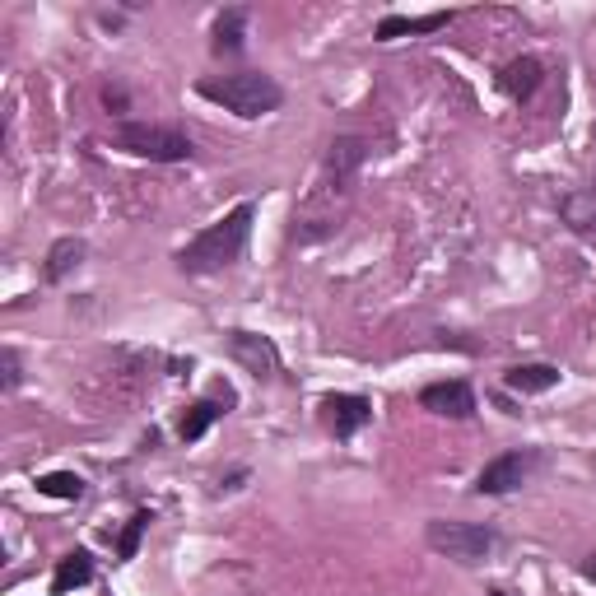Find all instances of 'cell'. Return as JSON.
<instances>
[{"label": "cell", "instance_id": "cell-10", "mask_svg": "<svg viewBox=\"0 0 596 596\" xmlns=\"http://www.w3.org/2000/svg\"><path fill=\"white\" fill-rule=\"evenodd\" d=\"M541 80H545V66L536 61V56H517V61H508L503 75H499L503 94L513 98V103H527V98L541 89Z\"/></svg>", "mask_w": 596, "mask_h": 596}, {"label": "cell", "instance_id": "cell-4", "mask_svg": "<svg viewBox=\"0 0 596 596\" xmlns=\"http://www.w3.org/2000/svg\"><path fill=\"white\" fill-rule=\"evenodd\" d=\"M112 140H117V149L136 154V159H149V163H187L196 154L187 131L159 126V122H122L112 131Z\"/></svg>", "mask_w": 596, "mask_h": 596}, {"label": "cell", "instance_id": "cell-9", "mask_svg": "<svg viewBox=\"0 0 596 596\" xmlns=\"http://www.w3.org/2000/svg\"><path fill=\"white\" fill-rule=\"evenodd\" d=\"M322 415H326V424H331V434H336V438H350V434H359V429L373 420V406H368L364 396L331 392V396L322 401Z\"/></svg>", "mask_w": 596, "mask_h": 596}, {"label": "cell", "instance_id": "cell-23", "mask_svg": "<svg viewBox=\"0 0 596 596\" xmlns=\"http://www.w3.org/2000/svg\"><path fill=\"white\" fill-rule=\"evenodd\" d=\"M489 596H508V592H503V587H494V592H489Z\"/></svg>", "mask_w": 596, "mask_h": 596}, {"label": "cell", "instance_id": "cell-1", "mask_svg": "<svg viewBox=\"0 0 596 596\" xmlns=\"http://www.w3.org/2000/svg\"><path fill=\"white\" fill-rule=\"evenodd\" d=\"M364 159H368L364 136H336L326 145L322 173H317V182L308 187V196H303V205H298V215H294V224H298L294 233L303 243H317V238L340 229V219H345L350 196H354V177H359Z\"/></svg>", "mask_w": 596, "mask_h": 596}, {"label": "cell", "instance_id": "cell-22", "mask_svg": "<svg viewBox=\"0 0 596 596\" xmlns=\"http://www.w3.org/2000/svg\"><path fill=\"white\" fill-rule=\"evenodd\" d=\"M583 578H587V583H596V555L583 559Z\"/></svg>", "mask_w": 596, "mask_h": 596}, {"label": "cell", "instance_id": "cell-12", "mask_svg": "<svg viewBox=\"0 0 596 596\" xmlns=\"http://www.w3.org/2000/svg\"><path fill=\"white\" fill-rule=\"evenodd\" d=\"M503 387L508 392H522V396H541L550 387H559V368L555 364H517L503 373Z\"/></svg>", "mask_w": 596, "mask_h": 596}, {"label": "cell", "instance_id": "cell-21", "mask_svg": "<svg viewBox=\"0 0 596 596\" xmlns=\"http://www.w3.org/2000/svg\"><path fill=\"white\" fill-rule=\"evenodd\" d=\"M103 98H108V108H126V94H122V89H108Z\"/></svg>", "mask_w": 596, "mask_h": 596}, {"label": "cell", "instance_id": "cell-19", "mask_svg": "<svg viewBox=\"0 0 596 596\" xmlns=\"http://www.w3.org/2000/svg\"><path fill=\"white\" fill-rule=\"evenodd\" d=\"M145 527H149V513H136V517H131V522H126V531H122V541H117V555H122V559H136Z\"/></svg>", "mask_w": 596, "mask_h": 596}, {"label": "cell", "instance_id": "cell-7", "mask_svg": "<svg viewBox=\"0 0 596 596\" xmlns=\"http://www.w3.org/2000/svg\"><path fill=\"white\" fill-rule=\"evenodd\" d=\"M229 354L261 382H271L280 373V350L266 336H257V331H229Z\"/></svg>", "mask_w": 596, "mask_h": 596}, {"label": "cell", "instance_id": "cell-16", "mask_svg": "<svg viewBox=\"0 0 596 596\" xmlns=\"http://www.w3.org/2000/svg\"><path fill=\"white\" fill-rule=\"evenodd\" d=\"M80 261H84V243H80V238H56L52 252H47V280H52V285H56V280H66Z\"/></svg>", "mask_w": 596, "mask_h": 596}, {"label": "cell", "instance_id": "cell-14", "mask_svg": "<svg viewBox=\"0 0 596 596\" xmlns=\"http://www.w3.org/2000/svg\"><path fill=\"white\" fill-rule=\"evenodd\" d=\"M94 578V559H89V550H70L61 564H56V578H52V592L56 596H66L75 592V587H84Z\"/></svg>", "mask_w": 596, "mask_h": 596}, {"label": "cell", "instance_id": "cell-5", "mask_svg": "<svg viewBox=\"0 0 596 596\" xmlns=\"http://www.w3.org/2000/svg\"><path fill=\"white\" fill-rule=\"evenodd\" d=\"M424 541H429V550L452 559V564H480L499 545V536L489 527H480V522H429Z\"/></svg>", "mask_w": 596, "mask_h": 596}, {"label": "cell", "instance_id": "cell-6", "mask_svg": "<svg viewBox=\"0 0 596 596\" xmlns=\"http://www.w3.org/2000/svg\"><path fill=\"white\" fill-rule=\"evenodd\" d=\"M541 471V452L536 447H517V452H503L475 475V494H513Z\"/></svg>", "mask_w": 596, "mask_h": 596}, {"label": "cell", "instance_id": "cell-2", "mask_svg": "<svg viewBox=\"0 0 596 596\" xmlns=\"http://www.w3.org/2000/svg\"><path fill=\"white\" fill-rule=\"evenodd\" d=\"M252 219H257V210L252 205H233L229 215L219 219V224H210L205 233H196L182 252H177V271L187 275H215L224 271V266H233V261L243 257L247 238H252Z\"/></svg>", "mask_w": 596, "mask_h": 596}, {"label": "cell", "instance_id": "cell-17", "mask_svg": "<svg viewBox=\"0 0 596 596\" xmlns=\"http://www.w3.org/2000/svg\"><path fill=\"white\" fill-rule=\"evenodd\" d=\"M224 410L215 406V401H196V406L182 415V424H177V434H182V443H196V438H205V429L219 420Z\"/></svg>", "mask_w": 596, "mask_h": 596}, {"label": "cell", "instance_id": "cell-20", "mask_svg": "<svg viewBox=\"0 0 596 596\" xmlns=\"http://www.w3.org/2000/svg\"><path fill=\"white\" fill-rule=\"evenodd\" d=\"M0 364H5V387L14 392V387H19V378H24V373H19V354L5 350V354H0Z\"/></svg>", "mask_w": 596, "mask_h": 596}, {"label": "cell", "instance_id": "cell-11", "mask_svg": "<svg viewBox=\"0 0 596 596\" xmlns=\"http://www.w3.org/2000/svg\"><path fill=\"white\" fill-rule=\"evenodd\" d=\"M447 24H452V14L447 10H438V14H387L373 38L392 42V38H406V33H438V28H447Z\"/></svg>", "mask_w": 596, "mask_h": 596}, {"label": "cell", "instance_id": "cell-3", "mask_svg": "<svg viewBox=\"0 0 596 596\" xmlns=\"http://www.w3.org/2000/svg\"><path fill=\"white\" fill-rule=\"evenodd\" d=\"M201 98L219 103L224 112L233 117H243V122H257L266 112H275L285 103V89L271 80V75H261V70H238V75H210V80L196 84Z\"/></svg>", "mask_w": 596, "mask_h": 596}, {"label": "cell", "instance_id": "cell-18", "mask_svg": "<svg viewBox=\"0 0 596 596\" xmlns=\"http://www.w3.org/2000/svg\"><path fill=\"white\" fill-rule=\"evenodd\" d=\"M38 494H47V499H80V494H84V480H80L75 471L38 475Z\"/></svg>", "mask_w": 596, "mask_h": 596}, {"label": "cell", "instance_id": "cell-15", "mask_svg": "<svg viewBox=\"0 0 596 596\" xmlns=\"http://www.w3.org/2000/svg\"><path fill=\"white\" fill-rule=\"evenodd\" d=\"M243 28H247V10H243V5H233V10L219 14V19H215V52L219 56L243 52Z\"/></svg>", "mask_w": 596, "mask_h": 596}, {"label": "cell", "instance_id": "cell-8", "mask_svg": "<svg viewBox=\"0 0 596 596\" xmlns=\"http://www.w3.org/2000/svg\"><path fill=\"white\" fill-rule=\"evenodd\" d=\"M420 406L443 415V420H471L475 415V392L466 382H429L420 392Z\"/></svg>", "mask_w": 596, "mask_h": 596}, {"label": "cell", "instance_id": "cell-13", "mask_svg": "<svg viewBox=\"0 0 596 596\" xmlns=\"http://www.w3.org/2000/svg\"><path fill=\"white\" fill-rule=\"evenodd\" d=\"M559 215L573 233H596V187H578L559 201Z\"/></svg>", "mask_w": 596, "mask_h": 596}]
</instances>
